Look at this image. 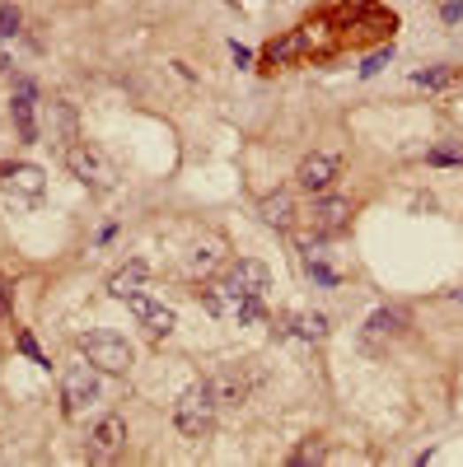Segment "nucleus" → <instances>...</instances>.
<instances>
[{"label":"nucleus","mask_w":463,"mask_h":467,"mask_svg":"<svg viewBox=\"0 0 463 467\" xmlns=\"http://www.w3.org/2000/svg\"><path fill=\"white\" fill-rule=\"evenodd\" d=\"M393 61V42H384V47H379V52H370V61L366 65H360V80H370V75H379V71H384V65Z\"/></svg>","instance_id":"27"},{"label":"nucleus","mask_w":463,"mask_h":467,"mask_svg":"<svg viewBox=\"0 0 463 467\" xmlns=\"http://www.w3.org/2000/svg\"><path fill=\"white\" fill-rule=\"evenodd\" d=\"M262 318H267V304H262V295H248L243 304H239V313H235L239 327H253V323H262Z\"/></svg>","instance_id":"23"},{"label":"nucleus","mask_w":463,"mask_h":467,"mask_svg":"<svg viewBox=\"0 0 463 467\" xmlns=\"http://www.w3.org/2000/svg\"><path fill=\"white\" fill-rule=\"evenodd\" d=\"M323 458H328V448H323L319 440H305V444L290 454V463H300V467H309V463H323Z\"/></svg>","instance_id":"26"},{"label":"nucleus","mask_w":463,"mask_h":467,"mask_svg":"<svg viewBox=\"0 0 463 467\" xmlns=\"http://www.w3.org/2000/svg\"><path fill=\"white\" fill-rule=\"evenodd\" d=\"M258 215H262L272 229L286 234V229H295V196H290V192H267V196L258 202Z\"/></svg>","instance_id":"15"},{"label":"nucleus","mask_w":463,"mask_h":467,"mask_svg":"<svg viewBox=\"0 0 463 467\" xmlns=\"http://www.w3.org/2000/svg\"><path fill=\"white\" fill-rule=\"evenodd\" d=\"M225 280L235 290H243V295H262V299H267V290H272V266L258 262V257H239V262L225 266Z\"/></svg>","instance_id":"10"},{"label":"nucleus","mask_w":463,"mask_h":467,"mask_svg":"<svg viewBox=\"0 0 463 467\" xmlns=\"http://www.w3.org/2000/svg\"><path fill=\"white\" fill-rule=\"evenodd\" d=\"M122 454H127V421L122 416H104V421L89 430L85 458L89 463H118Z\"/></svg>","instance_id":"6"},{"label":"nucleus","mask_w":463,"mask_h":467,"mask_svg":"<svg viewBox=\"0 0 463 467\" xmlns=\"http://www.w3.org/2000/svg\"><path fill=\"white\" fill-rule=\"evenodd\" d=\"M66 169H71L75 182H80V188H89V192H112V188H118V178H122L118 164H112L104 149H94L89 141L66 149Z\"/></svg>","instance_id":"2"},{"label":"nucleus","mask_w":463,"mask_h":467,"mask_svg":"<svg viewBox=\"0 0 463 467\" xmlns=\"http://www.w3.org/2000/svg\"><path fill=\"white\" fill-rule=\"evenodd\" d=\"M459 299H463V290H459Z\"/></svg>","instance_id":"32"},{"label":"nucleus","mask_w":463,"mask_h":467,"mask_svg":"<svg viewBox=\"0 0 463 467\" xmlns=\"http://www.w3.org/2000/svg\"><path fill=\"white\" fill-rule=\"evenodd\" d=\"M75 346H80V356H85L98 374H127L131 370V346H127V337H118V332H108V327L85 332Z\"/></svg>","instance_id":"3"},{"label":"nucleus","mask_w":463,"mask_h":467,"mask_svg":"<svg viewBox=\"0 0 463 467\" xmlns=\"http://www.w3.org/2000/svg\"><path fill=\"white\" fill-rule=\"evenodd\" d=\"M206 383H211V393H216L220 407H239V402H248V393H253V379H248L243 364H220Z\"/></svg>","instance_id":"9"},{"label":"nucleus","mask_w":463,"mask_h":467,"mask_svg":"<svg viewBox=\"0 0 463 467\" xmlns=\"http://www.w3.org/2000/svg\"><path fill=\"white\" fill-rule=\"evenodd\" d=\"M94 402H98V370L80 356L61 370V407L66 416H85Z\"/></svg>","instance_id":"4"},{"label":"nucleus","mask_w":463,"mask_h":467,"mask_svg":"<svg viewBox=\"0 0 463 467\" xmlns=\"http://www.w3.org/2000/svg\"><path fill=\"white\" fill-rule=\"evenodd\" d=\"M216 411H220V402H216V393H211V383L202 379V383H192V388L178 393V402H174V425L183 430L188 440H202L206 430L216 425Z\"/></svg>","instance_id":"1"},{"label":"nucleus","mask_w":463,"mask_h":467,"mask_svg":"<svg viewBox=\"0 0 463 467\" xmlns=\"http://www.w3.org/2000/svg\"><path fill=\"white\" fill-rule=\"evenodd\" d=\"M0 182L10 192H19L24 202H38L42 196V169H33V164H0Z\"/></svg>","instance_id":"14"},{"label":"nucleus","mask_w":463,"mask_h":467,"mask_svg":"<svg viewBox=\"0 0 463 467\" xmlns=\"http://www.w3.org/2000/svg\"><path fill=\"white\" fill-rule=\"evenodd\" d=\"M459 80V65H426V71L412 75V85L417 89H450Z\"/></svg>","instance_id":"19"},{"label":"nucleus","mask_w":463,"mask_h":467,"mask_svg":"<svg viewBox=\"0 0 463 467\" xmlns=\"http://www.w3.org/2000/svg\"><path fill=\"white\" fill-rule=\"evenodd\" d=\"M407 309H374L370 313V337H403V332H407Z\"/></svg>","instance_id":"18"},{"label":"nucleus","mask_w":463,"mask_h":467,"mask_svg":"<svg viewBox=\"0 0 463 467\" xmlns=\"http://www.w3.org/2000/svg\"><path fill=\"white\" fill-rule=\"evenodd\" d=\"M10 65H14V61H10L5 52H0V75H5V71H10Z\"/></svg>","instance_id":"31"},{"label":"nucleus","mask_w":463,"mask_h":467,"mask_svg":"<svg viewBox=\"0 0 463 467\" xmlns=\"http://www.w3.org/2000/svg\"><path fill=\"white\" fill-rule=\"evenodd\" d=\"M141 323H145V332H150V337H169V332H174V323H178V318H174V309H164L159 299H155V304H150V309L141 313Z\"/></svg>","instance_id":"20"},{"label":"nucleus","mask_w":463,"mask_h":467,"mask_svg":"<svg viewBox=\"0 0 463 467\" xmlns=\"http://www.w3.org/2000/svg\"><path fill=\"white\" fill-rule=\"evenodd\" d=\"M33 103H38V98H19V94H10V122H14V131H19V141L24 145H33L42 136L38 131V117H33Z\"/></svg>","instance_id":"16"},{"label":"nucleus","mask_w":463,"mask_h":467,"mask_svg":"<svg viewBox=\"0 0 463 467\" xmlns=\"http://www.w3.org/2000/svg\"><path fill=\"white\" fill-rule=\"evenodd\" d=\"M337 173H342V159L337 155H328V149H313V155H305L300 159V169H295V182H300L305 192H328L337 182Z\"/></svg>","instance_id":"7"},{"label":"nucleus","mask_w":463,"mask_h":467,"mask_svg":"<svg viewBox=\"0 0 463 467\" xmlns=\"http://www.w3.org/2000/svg\"><path fill=\"white\" fill-rule=\"evenodd\" d=\"M440 19H444V24H463V0H444V5H440Z\"/></svg>","instance_id":"28"},{"label":"nucleus","mask_w":463,"mask_h":467,"mask_svg":"<svg viewBox=\"0 0 463 467\" xmlns=\"http://www.w3.org/2000/svg\"><path fill=\"white\" fill-rule=\"evenodd\" d=\"M14 346H19V350H24V356H28L33 364H38V370H52V360H47V356H42V346H38V341H33V332H19V337H14Z\"/></svg>","instance_id":"25"},{"label":"nucleus","mask_w":463,"mask_h":467,"mask_svg":"<svg viewBox=\"0 0 463 467\" xmlns=\"http://www.w3.org/2000/svg\"><path fill=\"white\" fill-rule=\"evenodd\" d=\"M305 57H309L305 33L300 28H286V33H276V38L262 47V71H290V65H300Z\"/></svg>","instance_id":"8"},{"label":"nucleus","mask_w":463,"mask_h":467,"mask_svg":"<svg viewBox=\"0 0 463 467\" xmlns=\"http://www.w3.org/2000/svg\"><path fill=\"white\" fill-rule=\"evenodd\" d=\"M19 33H24V10L0 5V38H19Z\"/></svg>","instance_id":"24"},{"label":"nucleus","mask_w":463,"mask_h":467,"mask_svg":"<svg viewBox=\"0 0 463 467\" xmlns=\"http://www.w3.org/2000/svg\"><path fill=\"white\" fill-rule=\"evenodd\" d=\"M47 136L57 141L61 155L80 141V117H75V108L66 103V98H52V103H47Z\"/></svg>","instance_id":"11"},{"label":"nucleus","mask_w":463,"mask_h":467,"mask_svg":"<svg viewBox=\"0 0 463 467\" xmlns=\"http://www.w3.org/2000/svg\"><path fill=\"white\" fill-rule=\"evenodd\" d=\"M243 299H248V295L235 290L225 276H220V280H206V286H202V309H206V313H216V318H235Z\"/></svg>","instance_id":"12"},{"label":"nucleus","mask_w":463,"mask_h":467,"mask_svg":"<svg viewBox=\"0 0 463 467\" xmlns=\"http://www.w3.org/2000/svg\"><path fill=\"white\" fill-rule=\"evenodd\" d=\"M10 290H14V286L5 280V286H0V318H5V313H10Z\"/></svg>","instance_id":"30"},{"label":"nucleus","mask_w":463,"mask_h":467,"mask_svg":"<svg viewBox=\"0 0 463 467\" xmlns=\"http://www.w3.org/2000/svg\"><path fill=\"white\" fill-rule=\"evenodd\" d=\"M351 196H333V192H319V202L309 211V225H313V239H337V234L351 229Z\"/></svg>","instance_id":"5"},{"label":"nucleus","mask_w":463,"mask_h":467,"mask_svg":"<svg viewBox=\"0 0 463 467\" xmlns=\"http://www.w3.org/2000/svg\"><path fill=\"white\" fill-rule=\"evenodd\" d=\"M145 276H150V266H145L141 257H136V262H127L122 272H118V276L108 280V295H112V299H127V295H136Z\"/></svg>","instance_id":"17"},{"label":"nucleus","mask_w":463,"mask_h":467,"mask_svg":"<svg viewBox=\"0 0 463 467\" xmlns=\"http://www.w3.org/2000/svg\"><path fill=\"white\" fill-rule=\"evenodd\" d=\"M431 169H463V145H431L426 149Z\"/></svg>","instance_id":"22"},{"label":"nucleus","mask_w":463,"mask_h":467,"mask_svg":"<svg viewBox=\"0 0 463 467\" xmlns=\"http://www.w3.org/2000/svg\"><path fill=\"white\" fill-rule=\"evenodd\" d=\"M295 337L328 341V313H295Z\"/></svg>","instance_id":"21"},{"label":"nucleus","mask_w":463,"mask_h":467,"mask_svg":"<svg viewBox=\"0 0 463 467\" xmlns=\"http://www.w3.org/2000/svg\"><path fill=\"white\" fill-rule=\"evenodd\" d=\"M229 57H235V65H248V61H253V52H248V47H239V42H229Z\"/></svg>","instance_id":"29"},{"label":"nucleus","mask_w":463,"mask_h":467,"mask_svg":"<svg viewBox=\"0 0 463 467\" xmlns=\"http://www.w3.org/2000/svg\"><path fill=\"white\" fill-rule=\"evenodd\" d=\"M220 266H225V243H220V239H202V243H197L192 253H188L183 272H188L192 280H211V276L220 272Z\"/></svg>","instance_id":"13"}]
</instances>
